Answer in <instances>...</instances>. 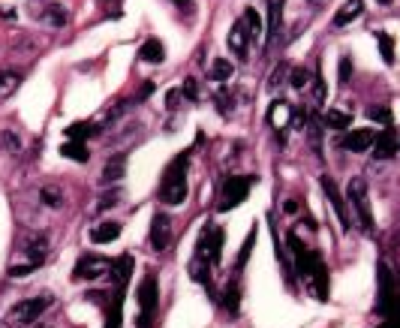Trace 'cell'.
<instances>
[{
  "label": "cell",
  "mask_w": 400,
  "mask_h": 328,
  "mask_svg": "<svg viewBox=\"0 0 400 328\" xmlns=\"http://www.w3.org/2000/svg\"><path fill=\"white\" fill-rule=\"evenodd\" d=\"M319 184H322V193H325V199H328V205L334 208V217H337V223H340V229L349 232V229H352V214H349L346 196L340 193V187L334 184L331 175H322Z\"/></svg>",
  "instance_id": "cell-10"
},
{
  "label": "cell",
  "mask_w": 400,
  "mask_h": 328,
  "mask_svg": "<svg viewBox=\"0 0 400 328\" xmlns=\"http://www.w3.org/2000/svg\"><path fill=\"white\" fill-rule=\"evenodd\" d=\"M235 75V67H232V60H226V58H217L214 64L208 67V79L211 82H229Z\"/></svg>",
  "instance_id": "cell-25"
},
{
  "label": "cell",
  "mask_w": 400,
  "mask_h": 328,
  "mask_svg": "<svg viewBox=\"0 0 400 328\" xmlns=\"http://www.w3.org/2000/svg\"><path fill=\"white\" fill-rule=\"evenodd\" d=\"M346 205L352 220L361 226L365 232H373V208H370V196H367V184L365 178H352L346 187Z\"/></svg>",
  "instance_id": "cell-6"
},
{
  "label": "cell",
  "mask_w": 400,
  "mask_h": 328,
  "mask_svg": "<svg viewBox=\"0 0 400 328\" xmlns=\"http://www.w3.org/2000/svg\"><path fill=\"white\" fill-rule=\"evenodd\" d=\"M139 58L148 60V64H162V58H166V45H162L157 36H151V40H145L142 48H139Z\"/></svg>",
  "instance_id": "cell-23"
},
{
  "label": "cell",
  "mask_w": 400,
  "mask_h": 328,
  "mask_svg": "<svg viewBox=\"0 0 400 328\" xmlns=\"http://www.w3.org/2000/svg\"><path fill=\"white\" fill-rule=\"evenodd\" d=\"M111 271V262L106 259V256H96V253H84V256H79V262H76V274L79 280H96V277H103V274H109Z\"/></svg>",
  "instance_id": "cell-11"
},
{
  "label": "cell",
  "mask_w": 400,
  "mask_h": 328,
  "mask_svg": "<svg viewBox=\"0 0 400 328\" xmlns=\"http://www.w3.org/2000/svg\"><path fill=\"white\" fill-rule=\"evenodd\" d=\"M133 277V256L123 253L121 259L111 262V289H109V305H106V328L123 325V298H127V283Z\"/></svg>",
  "instance_id": "cell-3"
},
{
  "label": "cell",
  "mask_w": 400,
  "mask_h": 328,
  "mask_svg": "<svg viewBox=\"0 0 400 328\" xmlns=\"http://www.w3.org/2000/svg\"><path fill=\"white\" fill-rule=\"evenodd\" d=\"M379 4H382V6H389V4H391V0H379Z\"/></svg>",
  "instance_id": "cell-45"
},
{
  "label": "cell",
  "mask_w": 400,
  "mask_h": 328,
  "mask_svg": "<svg viewBox=\"0 0 400 328\" xmlns=\"http://www.w3.org/2000/svg\"><path fill=\"white\" fill-rule=\"evenodd\" d=\"M60 154L64 157H70V160H76V163H87L91 160V151H87V142H67L60 145Z\"/></svg>",
  "instance_id": "cell-27"
},
{
  "label": "cell",
  "mask_w": 400,
  "mask_h": 328,
  "mask_svg": "<svg viewBox=\"0 0 400 328\" xmlns=\"http://www.w3.org/2000/svg\"><path fill=\"white\" fill-rule=\"evenodd\" d=\"M169 4H174L181 12H193V0H169Z\"/></svg>",
  "instance_id": "cell-42"
},
{
  "label": "cell",
  "mask_w": 400,
  "mask_h": 328,
  "mask_svg": "<svg viewBox=\"0 0 400 328\" xmlns=\"http://www.w3.org/2000/svg\"><path fill=\"white\" fill-rule=\"evenodd\" d=\"M21 70H0V99H6V97H12L18 91V84H21Z\"/></svg>",
  "instance_id": "cell-22"
},
{
  "label": "cell",
  "mask_w": 400,
  "mask_h": 328,
  "mask_svg": "<svg viewBox=\"0 0 400 328\" xmlns=\"http://www.w3.org/2000/svg\"><path fill=\"white\" fill-rule=\"evenodd\" d=\"M373 142H377V133L373 130H349L340 145L346 151H352V154H365V151L373 148Z\"/></svg>",
  "instance_id": "cell-15"
},
{
  "label": "cell",
  "mask_w": 400,
  "mask_h": 328,
  "mask_svg": "<svg viewBox=\"0 0 400 328\" xmlns=\"http://www.w3.org/2000/svg\"><path fill=\"white\" fill-rule=\"evenodd\" d=\"M286 244H289V250H292L295 274L304 277V283H307L310 293H313L319 301H325V298H328V268H325L322 256L304 244V238H298L292 232H289V238H286Z\"/></svg>",
  "instance_id": "cell-1"
},
{
  "label": "cell",
  "mask_w": 400,
  "mask_h": 328,
  "mask_svg": "<svg viewBox=\"0 0 400 328\" xmlns=\"http://www.w3.org/2000/svg\"><path fill=\"white\" fill-rule=\"evenodd\" d=\"M229 52L238 60H247V55H250V36H247L241 21H235L232 31H229Z\"/></svg>",
  "instance_id": "cell-16"
},
{
  "label": "cell",
  "mask_w": 400,
  "mask_h": 328,
  "mask_svg": "<svg viewBox=\"0 0 400 328\" xmlns=\"http://www.w3.org/2000/svg\"><path fill=\"white\" fill-rule=\"evenodd\" d=\"M181 99H184V94L178 91V87H172V91H166V109L174 111V109L181 106Z\"/></svg>",
  "instance_id": "cell-40"
},
{
  "label": "cell",
  "mask_w": 400,
  "mask_h": 328,
  "mask_svg": "<svg viewBox=\"0 0 400 328\" xmlns=\"http://www.w3.org/2000/svg\"><path fill=\"white\" fill-rule=\"evenodd\" d=\"M253 244H256V229H250V235H247V241H244V247H241V253H238V262H235V271H244V265H247V259H250V253H253Z\"/></svg>",
  "instance_id": "cell-34"
},
{
  "label": "cell",
  "mask_w": 400,
  "mask_h": 328,
  "mask_svg": "<svg viewBox=\"0 0 400 328\" xmlns=\"http://www.w3.org/2000/svg\"><path fill=\"white\" fill-rule=\"evenodd\" d=\"M187 160H190V151L178 154L166 166V172H162L160 193H157L162 205L174 208V205H184V202H187V169H190V166H187Z\"/></svg>",
  "instance_id": "cell-5"
},
{
  "label": "cell",
  "mask_w": 400,
  "mask_h": 328,
  "mask_svg": "<svg viewBox=\"0 0 400 328\" xmlns=\"http://www.w3.org/2000/svg\"><path fill=\"white\" fill-rule=\"evenodd\" d=\"M250 187H253V178H250V175H232V178H226V181H223V187H220L217 211L223 214V211L238 208L241 202H247Z\"/></svg>",
  "instance_id": "cell-8"
},
{
  "label": "cell",
  "mask_w": 400,
  "mask_h": 328,
  "mask_svg": "<svg viewBox=\"0 0 400 328\" xmlns=\"http://www.w3.org/2000/svg\"><path fill=\"white\" fill-rule=\"evenodd\" d=\"M283 214H298V202L295 199H286L283 202Z\"/></svg>",
  "instance_id": "cell-43"
},
{
  "label": "cell",
  "mask_w": 400,
  "mask_h": 328,
  "mask_svg": "<svg viewBox=\"0 0 400 328\" xmlns=\"http://www.w3.org/2000/svg\"><path fill=\"white\" fill-rule=\"evenodd\" d=\"M48 250H52V238H48V232H30V235H24L18 253L12 256L9 277H28L36 268H43Z\"/></svg>",
  "instance_id": "cell-4"
},
{
  "label": "cell",
  "mask_w": 400,
  "mask_h": 328,
  "mask_svg": "<svg viewBox=\"0 0 400 328\" xmlns=\"http://www.w3.org/2000/svg\"><path fill=\"white\" fill-rule=\"evenodd\" d=\"M373 157L377 160H391L397 151H400V145H397V133L391 130V127H385L382 133H377V142H373Z\"/></svg>",
  "instance_id": "cell-14"
},
{
  "label": "cell",
  "mask_w": 400,
  "mask_h": 328,
  "mask_svg": "<svg viewBox=\"0 0 400 328\" xmlns=\"http://www.w3.org/2000/svg\"><path fill=\"white\" fill-rule=\"evenodd\" d=\"M361 12H365V0H346V4L334 12V28H346V24H352Z\"/></svg>",
  "instance_id": "cell-18"
},
{
  "label": "cell",
  "mask_w": 400,
  "mask_h": 328,
  "mask_svg": "<svg viewBox=\"0 0 400 328\" xmlns=\"http://www.w3.org/2000/svg\"><path fill=\"white\" fill-rule=\"evenodd\" d=\"M115 238H121V223L118 220H103L91 229V241L94 244H111Z\"/></svg>",
  "instance_id": "cell-17"
},
{
  "label": "cell",
  "mask_w": 400,
  "mask_h": 328,
  "mask_svg": "<svg viewBox=\"0 0 400 328\" xmlns=\"http://www.w3.org/2000/svg\"><path fill=\"white\" fill-rule=\"evenodd\" d=\"M123 175H127V154H118V157H111L106 163V169H103V184H118Z\"/></svg>",
  "instance_id": "cell-20"
},
{
  "label": "cell",
  "mask_w": 400,
  "mask_h": 328,
  "mask_svg": "<svg viewBox=\"0 0 400 328\" xmlns=\"http://www.w3.org/2000/svg\"><path fill=\"white\" fill-rule=\"evenodd\" d=\"M220 256H223V229L214 220H208L202 235H199V241H196L190 262H187V271H190L196 283H208L211 271L220 265Z\"/></svg>",
  "instance_id": "cell-2"
},
{
  "label": "cell",
  "mask_w": 400,
  "mask_h": 328,
  "mask_svg": "<svg viewBox=\"0 0 400 328\" xmlns=\"http://www.w3.org/2000/svg\"><path fill=\"white\" fill-rule=\"evenodd\" d=\"M280 24H283V0H268V40L280 33Z\"/></svg>",
  "instance_id": "cell-26"
},
{
  "label": "cell",
  "mask_w": 400,
  "mask_h": 328,
  "mask_svg": "<svg viewBox=\"0 0 400 328\" xmlns=\"http://www.w3.org/2000/svg\"><path fill=\"white\" fill-rule=\"evenodd\" d=\"M292 115H295V111H292V106L286 103V99H274V103L268 106V124H271V127L277 130L280 136H283L286 130H289Z\"/></svg>",
  "instance_id": "cell-13"
},
{
  "label": "cell",
  "mask_w": 400,
  "mask_h": 328,
  "mask_svg": "<svg viewBox=\"0 0 400 328\" xmlns=\"http://www.w3.org/2000/svg\"><path fill=\"white\" fill-rule=\"evenodd\" d=\"M373 36H377V43H379V55H382V60L391 67V64H394V40H391V36L385 33V31H377Z\"/></svg>",
  "instance_id": "cell-31"
},
{
  "label": "cell",
  "mask_w": 400,
  "mask_h": 328,
  "mask_svg": "<svg viewBox=\"0 0 400 328\" xmlns=\"http://www.w3.org/2000/svg\"><path fill=\"white\" fill-rule=\"evenodd\" d=\"M214 103H217V109H220V115H232V103H235V94L229 91V87H220V91L214 94Z\"/></svg>",
  "instance_id": "cell-32"
},
{
  "label": "cell",
  "mask_w": 400,
  "mask_h": 328,
  "mask_svg": "<svg viewBox=\"0 0 400 328\" xmlns=\"http://www.w3.org/2000/svg\"><path fill=\"white\" fill-rule=\"evenodd\" d=\"M181 94H184V99H190V103H199V99H202V94H199V82L193 79V75H187L184 79Z\"/></svg>",
  "instance_id": "cell-37"
},
{
  "label": "cell",
  "mask_w": 400,
  "mask_h": 328,
  "mask_svg": "<svg viewBox=\"0 0 400 328\" xmlns=\"http://www.w3.org/2000/svg\"><path fill=\"white\" fill-rule=\"evenodd\" d=\"M241 24H244V31H247V36H250V43H259L262 40V16L253 9V6H247L244 9V16H241Z\"/></svg>",
  "instance_id": "cell-21"
},
{
  "label": "cell",
  "mask_w": 400,
  "mask_h": 328,
  "mask_svg": "<svg viewBox=\"0 0 400 328\" xmlns=\"http://www.w3.org/2000/svg\"><path fill=\"white\" fill-rule=\"evenodd\" d=\"M157 313H160V286H157V274L148 271L139 286V328H154Z\"/></svg>",
  "instance_id": "cell-7"
},
{
  "label": "cell",
  "mask_w": 400,
  "mask_h": 328,
  "mask_svg": "<svg viewBox=\"0 0 400 328\" xmlns=\"http://www.w3.org/2000/svg\"><path fill=\"white\" fill-rule=\"evenodd\" d=\"M310 82V70L307 67H292L289 70V84L292 87H304Z\"/></svg>",
  "instance_id": "cell-38"
},
{
  "label": "cell",
  "mask_w": 400,
  "mask_h": 328,
  "mask_svg": "<svg viewBox=\"0 0 400 328\" xmlns=\"http://www.w3.org/2000/svg\"><path fill=\"white\" fill-rule=\"evenodd\" d=\"M0 148H4L6 154H12V157H21L24 154V142L12 130H0Z\"/></svg>",
  "instance_id": "cell-29"
},
{
  "label": "cell",
  "mask_w": 400,
  "mask_h": 328,
  "mask_svg": "<svg viewBox=\"0 0 400 328\" xmlns=\"http://www.w3.org/2000/svg\"><path fill=\"white\" fill-rule=\"evenodd\" d=\"M397 145H400V136H397Z\"/></svg>",
  "instance_id": "cell-47"
},
{
  "label": "cell",
  "mask_w": 400,
  "mask_h": 328,
  "mask_svg": "<svg viewBox=\"0 0 400 328\" xmlns=\"http://www.w3.org/2000/svg\"><path fill=\"white\" fill-rule=\"evenodd\" d=\"M151 91H154V84H151V82H145V84L139 87V99H148V97H151Z\"/></svg>",
  "instance_id": "cell-44"
},
{
  "label": "cell",
  "mask_w": 400,
  "mask_h": 328,
  "mask_svg": "<svg viewBox=\"0 0 400 328\" xmlns=\"http://www.w3.org/2000/svg\"><path fill=\"white\" fill-rule=\"evenodd\" d=\"M289 70H292V67H286V64L277 67V72H274V75H271V82H268L271 91H277V87H280L283 82H289Z\"/></svg>",
  "instance_id": "cell-39"
},
{
  "label": "cell",
  "mask_w": 400,
  "mask_h": 328,
  "mask_svg": "<svg viewBox=\"0 0 400 328\" xmlns=\"http://www.w3.org/2000/svg\"><path fill=\"white\" fill-rule=\"evenodd\" d=\"M169 244H172V220L166 211H157L151 220V250L162 253Z\"/></svg>",
  "instance_id": "cell-12"
},
{
  "label": "cell",
  "mask_w": 400,
  "mask_h": 328,
  "mask_svg": "<svg viewBox=\"0 0 400 328\" xmlns=\"http://www.w3.org/2000/svg\"><path fill=\"white\" fill-rule=\"evenodd\" d=\"M238 307H241V289H238V271H235V277L226 283V293H223V310L229 317H238Z\"/></svg>",
  "instance_id": "cell-19"
},
{
  "label": "cell",
  "mask_w": 400,
  "mask_h": 328,
  "mask_svg": "<svg viewBox=\"0 0 400 328\" xmlns=\"http://www.w3.org/2000/svg\"><path fill=\"white\" fill-rule=\"evenodd\" d=\"M307 4H322V0H307Z\"/></svg>",
  "instance_id": "cell-46"
},
{
  "label": "cell",
  "mask_w": 400,
  "mask_h": 328,
  "mask_svg": "<svg viewBox=\"0 0 400 328\" xmlns=\"http://www.w3.org/2000/svg\"><path fill=\"white\" fill-rule=\"evenodd\" d=\"M367 115L377 121V124H382V127H391V121H394V118H391V109H385V106H370Z\"/></svg>",
  "instance_id": "cell-36"
},
{
  "label": "cell",
  "mask_w": 400,
  "mask_h": 328,
  "mask_svg": "<svg viewBox=\"0 0 400 328\" xmlns=\"http://www.w3.org/2000/svg\"><path fill=\"white\" fill-rule=\"evenodd\" d=\"M40 199L45 202L48 208H60V202H64V193H60V187H55V184H48V187H43V193H40Z\"/></svg>",
  "instance_id": "cell-35"
},
{
  "label": "cell",
  "mask_w": 400,
  "mask_h": 328,
  "mask_svg": "<svg viewBox=\"0 0 400 328\" xmlns=\"http://www.w3.org/2000/svg\"><path fill=\"white\" fill-rule=\"evenodd\" d=\"M337 75H340V84H346L349 79H352V60H349L346 55L340 58V72H337Z\"/></svg>",
  "instance_id": "cell-41"
},
{
  "label": "cell",
  "mask_w": 400,
  "mask_h": 328,
  "mask_svg": "<svg viewBox=\"0 0 400 328\" xmlns=\"http://www.w3.org/2000/svg\"><path fill=\"white\" fill-rule=\"evenodd\" d=\"M349 124H352V118H349L346 111H340V109H328V111H325V127H331V130H349Z\"/></svg>",
  "instance_id": "cell-30"
},
{
  "label": "cell",
  "mask_w": 400,
  "mask_h": 328,
  "mask_svg": "<svg viewBox=\"0 0 400 328\" xmlns=\"http://www.w3.org/2000/svg\"><path fill=\"white\" fill-rule=\"evenodd\" d=\"M91 136H96V127H94V124H87V121H76V124H70V127H67L70 142H87Z\"/></svg>",
  "instance_id": "cell-28"
},
{
  "label": "cell",
  "mask_w": 400,
  "mask_h": 328,
  "mask_svg": "<svg viewBox=\"0 0 400 328\" xmlns=\"http://www.w3.org/2000/svg\"><path fill=\"white\" fill-rule=\"evenodd\" d=\"M70 21V12L60 6V4H45V9H43V24H48V28H64V24Z\"/></svg>",
  "instance_id": "cell-24"
},
{
  "label": "cell",
  "mask_w": 400,
  "mask_h": 328,
  "mask_svg": "<svg viewBox=\"0 0 400 328\" xmlns=\"http://www.w3.org/2000/svg\"><path fill=\"white\" fill-rule=\"evenodd\" d=\"M48 305H52V298H48V295H36V298H28V301H18V305L9 310L6 322L12 328H28V325H33L48 310Z\"/></svg>",
  "instance_id": "cell-9"
},
{
  "label": "cell",
  "mask_w": 400,
  "mask_h": 328,
  "mask_svg": "<svg viewBox=\"0 0 400 328\" xmlns=\"http://www.w3.org/2000/svg\"><path fill=\"white\" fill-rule=\"evenodd\" d=\"M325 94H328V87H325L322 72L313 70V94H310V103H313V106H322V103H325Z\"/></svg>",
  "instance_id": "cell-33"
}]
</instances>
